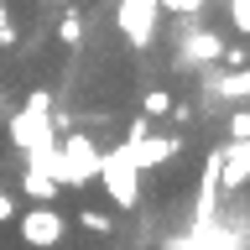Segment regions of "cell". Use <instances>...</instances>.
Instances as JSON below:
<instances>
[{
    "mask_svg": "<svg viewBox=\"0 0 250 250\" xmlns=\"http://www.w3.org/2000/svg\"><path fill=\"white\" fill-rule=\"evenodd\" d=\"M16 234H21L26 245L47 250V245H58L62 234H68V219H62L58 208H47V203H37V208H26V214H21V224H16Z\"/></svg>",
    "mask_w": 250,
    "mask_h": 250,
    "instance_id": "1",
    "label": "cell"
},
{
    "mask_svg": "<svg viewBox=\"0 0 250 250\" xmlns=\"http://www.w3.org/2000/svg\"><path fill=\"white\" fill-rule=\"evenodd\" d=\"M94 177L104 183V193L120 203V208H130V203H136V167H130V162H109V167H99Z\"/></svg>",
    "mask_w": 250,
    "mask_h": 250,
    "instance_id": "2",
    "label": "cell"
},
{
    "mask_svg": "<svg viewBox=\"0 0 250 250\" xmlns=\"http://www.w3.org/2000/svg\"><path fill=\"white\" fill-rule=\"evenodd\" d=\"M42 115H47V109H26V115L16 120V146H21V151H37V146L52 141V125H47Z\"/></svg>",
    "mask_w": 250,
    "mask_h": 250,
    "instance_id": "3",
    "label": "cell"
},
{
    "mask_svg": "<svg viewBox=\"0 0 250 250\" xmlns=\"http://www.w3.org/2000/svg\"><path fill=\"white\" fill-rule=\"evenodd\" d=\"M250 183V141H234L224 151V188H240Z\"/></svg>",
    "mask_w": 250,
    "mask_h": 250,
    "instance_id": "4",
    "label": "cell"
},
{
    "mask_svg": "<svg viewBox=\"0 0 250 250\" xmlns=\"http://www.w3.org/2000/svg\"><path fill=\"white\" fill-rule=\"evenodd\" d=\"M120 26L130 31V42H146L151 37V0H130L120 11Z\"/></svg>",
    "mask_w": 250,
    "mask_h": 250,
    "instance_id": "5",
    "label": "cell"
},
{
    "mask_svg": "<svg viewBox=\"0 0 250 250\" xmlns=\"http://www.w3.org/2000/svg\"><path fill=\"white\" fill-rule=\"evenodd\" d=\"M78 229H89V234H109V229H115V219H109L104 208H94V203H89V208H78Z\"/></svg>",
    "mask_w": 250,
    "mask_h": 250,
    "instance_id": "6",
    "label": "cell"
},
{
    "mask_svg": "<svg viewBox=\"0 0 250 250\" xmlns=\"http://www.w3.org/2000/svg\"><path fill=\"white\" fill-rule=\"evenodd\" d=\"M21 188H26L31 198H52V188H58V183H52L47 172H37V167H31V172H26V183H21Z\"/></svg>",
    "mask_w": 250,
    "mask_h": 250,
    "instance_id": "7",
    "label": "cell"
},
{
    "mask_svg": "<svg viewBox=\"0 0 250 250\" xmlns=\"http://www.w3.org/2000/svg\"><path fill=\"white\" fill-rule=\"evenodd\" d=\"M141 109H146V115H167V109H172V94L167 89H146V94H141Z\"/></svg>",
    "mask_w": 250,
    "mask_h": 250,
    "instance_id": "8",
    "label": "cell"
},
{
    "mask_svg": "<svg viewBox=\"0 0 250 250\" xmlns=\"http://www.w3.org/2000/svg\"><path fill=\"white\" fill-rule=\"evenodd\" d=\"M229 21L234 31H250V0H229Z\"/></svg>",
    "mask_w": 250,
    "mask_h": 250,
    "instance_id": "9",
    "label": "cell"
},
{
    "mask_svg": "<svg viewBox=\"0 0 250 250\" xmlns=\"http://www.w3.org/2000/svg\"><path fill=\"white\" fill-rule=\"evenodd\" d=\"M78 37H83V21L68 11V16H62V42H68V47H78Z\"/></svg>",
    "mask_w": 250,
    "mask_h": 250,
    "instance_id": "10",
    "label": "cell"
},
{
    "mask_svg": "<svg viewBox=\"0 0 250 250\" xmlns=\"http://www.w3.org/2000/svg\"><path fill=\"white\" fill-rule=\"evenodd\" d=\"M229 141H250V109H240L229 120Z\"/></svg>",
    "mask_w": 250,
    "mask_h": 250,
    "instance_id": "11",
    "label": "cell"
},
{
    "mask_svg": "<svg viewBox=\"0 0 250 250\" xmlns=\"http://www.w3.org/2000/svg\"><path fill=\"white\" fill-rule=\"evenodd\" d=\"M162 5H167V11H177V16H193L203 0H162Z\"/></svg>",
    "mask_w": 250,
    "mask_h": 250,
    "instance_id": "12",
    "label": "cell"
},
{
    "mask_svg": "<svg viewBox=\"0 0 250 250\" xmlns=\"http://www.w3.org/2000/svg\"><path fill=\"white\" fill-rule=\"evenodd\" d=\"M16 31H11V11H5V5H0V42H11Z\"/></svg>",
    "mask_w": 250,
    "mask_h": 250,
    "instance_id": "13",
    "label": "cell"
},
{
    "mask_svg": "<svg viewBox=\"0 0 250 250\" xmlns=\"http://www.w3.org/2000/svg\"><path fill=\"white\" fill-rule=\"evenodd\" d=\"M16 214V198H11V193H0V219H11Z\"/></svg>",
    "mask_w": 250,
    "mask_h": 250,
    "instance_id": "14",
    "label": "cell"
}]
</instances>
